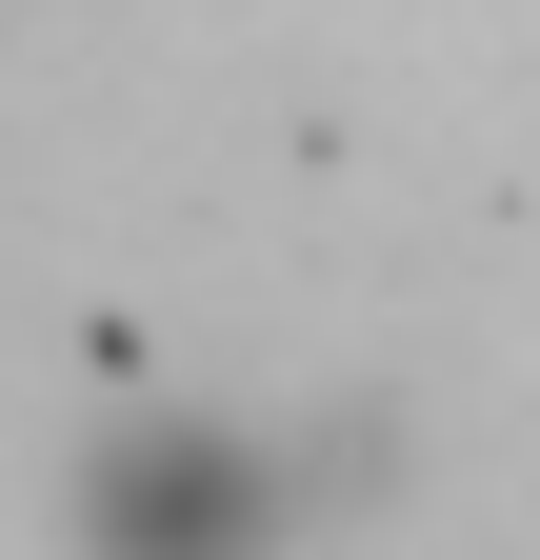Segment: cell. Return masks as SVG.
<instances>
[{
	"mask_svg": "<svg viewBox=\"0 0 540 560\" xmlns=\"http://www.w3.org/2000/svg\"><path fill=\"white\" fill-rule=\"evenodd\" d=\"M120 560H260V501L221 441H161L141 480H120Z\"/></svg>",
	"mask_w": 540,
	"mask_h": 560,
	"instance_id": "1",
	"label": "cell"
}]
</instances>
